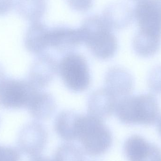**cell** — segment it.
I'll return each mask as SVG.
<instances>
[{
	"label": "cell",
	"mask_w": 161,
	"mask_h": 161,
	"mask_svg": "<svg viewBox=\"0 0 161 161\" xmlns=\"http://www.w3.org/2000/svg\"><path fill=\"white\" fill-rule=\"evenodd\" d=\"M117 118L128 125H151L160 118L161 110L156 97L151 94L128 96L118 100L115 108Z\"/></svg>",
	"instance_id": "obj_1"
},
{
	"label": "cell",
	"mask_w": 161,
	"mask_h": 161,
	"mask_svg": "<svg viewBox=\"0 0 161 161\" xmlns=\"http://www.w3.org/2000/svg\"><path fill=\"white\" fill-rule=\"evenodd\" d=\"M80 29L83 43L96 58L106 60L116 53L118 48L117 39L103 17H88L83 21Z\"/></svg>",
	"instance_id": "obj_2"
},
{
	"label": "cell",
	"mask_w": 161,
	"mask_h": 161,
	"mask_svg": "<svg viewBox=\"0 0 161 161\" xmlns=\"http://www.w3.org/2000/svg\"><path fill=\"white\" fill-rule=\"evenodd\" d=\"M77 140L84 153L92 157H98L110 148L113 136L103 120L88 114L79 116Z\"/></svg>",
	"instance_id": "obj_3"
},
{
	"label": "cell",
	"mask_w": 161,
	"mask_h": 161,
	"mask_svg": "<svg viewBox=\"0 0 161 161\" xmlns=\"http://www.w3.org/2000/svg\"><path fill=\"white\" fill-rule=\"evenodd\" d=\"M60 77L66 87L72 92H82L89 88L91 76L87 60L74 53L66 54L58 64Z\"/></svg>",
	"instance_id": "obj_4"
},
{
	"label": "cell",
	"mask_w": 161,
	"mask_h": 161,
	"mask_svg": "<svg viewBox=\"0 0 161 161\" xmlns=\"http://www.w3.org/2000/svg\"><path fill=\"white\" fill-rule=\"evenodd\" d=\"M39 90L28 80L5 78L0 82V107L6 109L27 108Z\"/></svg>",
	"instance_id": "obj_5"
},
{
	"label": "cell",
	"mask_w": 161,
	"mask_h": 161,
	"mask_svg": "<svg viewBox=\"0 0 161 161\" xmlns=\"http://www.w3.org/2000/svg\"><path fill=\"white\" fill-rule=\"evenodd\" d=\"M139 30L161 38V0H140L134 10Z\"/></svg>",
	"instance_id": "obj_6"
},
{
	"label": "cell",
	"mask_w": 161,
	"mask_h": 161,
	"mask_svg": "<svg viewBox=\"0 0 161 161\" xmlns=\"http://www.w3.org/2000/svg\"><path fill=\"white\" fill-rule=\"evenodd\" d=\"M48 133L44 127L37 122L23 127L19 133L18 145L22 152L31 158L39 156L46 146Z\"/></svg>",
	"instance_id": "obj_7"
},
{
	"label": "cell",
	"mask_w": 161,
	"mask_h": 161,
	"mask_svg": "<svg viewBox=\"0 0 161 161\" xmlns=\"http://www.w3.org/2000/svg\"><path fill=\"white\" fill-rule=\"evenodd\" d=\"M124 151L128 161H158L161 149L140 135L129 137L124 143Z\"/></svg>",
	"instance_id": "obj_8"
},
{
	"label": "cell",
	"mask_w": 161,
	"mask_h": 161,
	"mask_svg": "<svg viewBox=\"0 0 161 161\" xmlns=\"http://www.w3.org/2000/svg\"><path fill=\"white\" fill-rule=\"evenodd\" d=\"M58 70V64L56 59L49 54L38 56L32 63L28 80L38 89L40 90L48 86L53 80Z\"/></svg>",
	"instance_id": "obj_9"
},
{
	"label": "cell",
	"mask_w": 161,
	"mask_h": 161,
	"mask_svg": "<svg viewBox=\"0 0 161 161\" xmlns=\"http://www.w3.org/2000/svg\"><path fill=\"white\" fill-rule=\"evenodd\" d=\"M83 43L80 28L58 26L50 29L49 46L63 53H72Z\"/></svg>",
	"instance_id": "obj_10"
},
{
	"label": "cell",
	"mask_w": 161,
	"mask_h": 161,
	"mask_svg": "<svg viewBox=\"0 0 161 161\" xmlns=\"http://www.w3.org/2000/svg\"><path fill=\"white\" fill-rule=\"evenodd\" d=\"M118 101L106 88L97 89L90 95L88 99L89 114L102 120L108 118L115 112Z\"/></svg>",
	"instance_id": "obj_11"
},
{
	"label": "cell",
	"mask_w": 161,
	"mask_h": 161,
	"mask_svg": "<svg viewBox=\"0 0 161 161\" xmlns=\"http://www.w3.org/2000/svg\"><path fill=\"white\" fill-rule=\"evenodd\" d=\"M105 83V88L117 99L129 96L134 87V80L131 75L120 67H113L107 71Z\"/></svg>",
	"instance_id": "obj_12"
},
{
	"label": "cell",
	"mask_w": 161,
	"mask_h": 161,
	"mask_svg": "<svg viewBox=\"0 0 161 161\" xmlns=\"http://www.w3.org/2000/svg\"><path fill=\"white\" fill-rule=\"evenodd\" d=\"M49 32L50 29L40 22L32 23L25 36V47L27 51L38 56L44 53L50 47Z\"/></svg>",
	"instance_id": "obj_13"
},
{
	"label": "cell",
	"mask_w": 161,
	"mask_h": 161,
	"mask_svg": "<svg viewBox=\"0 0 161 161\" xmlns=\"http://www.w3.org/2000/svg\"><path fill=\"white\" fill-rule=\"evenodd\" d=\"M134 17V10L129 5L115 2L107 6L102 17L112 29H122L129 25Z\"/></svg>",
	"instance_id": "obj_14"
},
{
	"label": "cell",
	"mask_w": 161,
	"mask_h": 161,
	"mask_svg": "<svg viewBox=\"0 0 161 161\" xmlns=\"http://www.w3.org/2000/svg\"><path fill=\"white\" fill-rule=\"evenodd\" d=\"M79 114L70 110L60 112L56 117L54 129L57 135L67 142L77 140V123Z\"/></svg>",
	"instance_id": "obj_15"
},
{
	"label": "cell",
	"mask_w": 161,
	"mask_h": 161,
	"mask_svg": "<svg viewBox=\"0 0 161 161\" xmlns=\"http://www.w3.org/2000/svg\"><path fill=\"white\" fill-rule=\"evenodd\" d=\"M56 108L53 97L50 93L39 90L27 108L33 118L45 120L52 116Z\"/></svg>",
	"instance_id": "obj_16"
},
{
	"label": "cell",
	"mask_w": 161,
	"mask_h": 161,
	"mask_svg": "<svg viewBox=\"0 0 161 161\" xmlns=\"http://www.w3.org/2000/svg\"><path fill=\"white\" fill-rule=\"evenodd\" d=\"M161 38L148 35L139 30L133 40V48L136 54L143 58H149L159 50Z\"/></svg>",
	"instance_id": "obj_17"
},
{
	"label": "cell",
	"mask_w": 161,
	"mask_h": 161,
	"mask_svg": "<svg viewBox=\"0 0 161 161\" xmlns=\"http://www.w3.org/2000/svg\"><path fill=\"white\" fill-rule=\"evenodd\" d=\"M16 9L26 20L32 23L39 21L46 11V0H17Z\"/></svg>",
	"instance_id": "obj_18"
},
{
	"label": "cell",
	"mask_w": 161,
	"mask_h": 161,
	"mask_svg": "<svg viewBox=\"0 0 161 161\" xmlns=\"http://www.w3.org/2000/svg\"><path fill=\"white\" fill-rule=\"evenodd\" d=\"M54 161H84V152L71 143L62 144L55 152Z\"/></svg>",
	"instance_id": "obj_19"
},
{
	"label": "cell",
	"mask_w": 161,
	"mask_h": 161,
	"mask_svg": "<svg viewBox=\"0 0 161 161\" xmlns=\"http://www.w3.org/2000/svg\"><path fill=\"white\" fill-rule=\"evenodd\" d=\"M148 85L150 91L161 94V65L154 68L148 77Z\"/></svg>",
	"instance_id": "obj_20"
},
{
	"label": "cell",
	"mask_w": 161,
	"mask_h": 161,
	"mask_svg": "<svg viewBox=\"0 0 161 161\" xmlns=\"http://www.w3.org/2000/svg\"><path fill=\"white\" fill-rule=\"evenodd\" d=\"M19 153L15 148L0 146V161H19Z\"/></svg>",
	"instance_id": "obj_21"
},
{
	"label": "cell",
	"mask_w": 161,
	"mask_h": 161,
	"mask_svg": "<svg viewBox=\"0 0 161 161\" xmlns=\"http://www.w3.org/2000/svg\"><path fill=\"white\" fill-rule=\"evenodd\" d=\"M71 8L78 11H86L92 6L93 0H67Z\"/></svg>",
	"instance_id": "obj_22"
},
{
	"label": "cell",
	"mask_w": 161,
	"mask_h": 161,
	"mask_svg": "<svg viewBox=\"0 0 161 161\" xmlns=\"http://www.w3.org/2000/svg\"><path fill=\"white\" fill-rule=\"evenodd\" d=\"M14 0H0V15L7 14L12 9Z\"/></svg>",
	"instance_id": "obj_23"
},
{
	"label": "cell",
	"mask_w": 161,
	"mask_h": 161,
	"mask_svg": "<svg viewBox=\"0 0 161 161\" xmlns=\"http://www.w3.org/2000/svg\"><path fill=\"white\" fill-rule=\"evenodd\" d=\"M31 158L30 161H54L53 159H51L47 157H42L40 155Z\"/></svg>",
	"instance_id": "obj_24"
},
{
	"label": "cell",
	"mask_w": 161,
	"mask_h": 161,
	"mask_svg": "<svg viewBox=\"0 0 161 161\" xmlns=\"http://www.w3.org/2000/svg\"><path fill=\"white\" fill-rule=\"evenodd\" d=\"M5 78V76L4 70L3 67L0 65V82L3 80Z\"/></svg>",
	"instance_id": "obj_25"
},
{
	"label": "cell",
	"mask_w": 161,
	"mask_h": 161,
	"mask_svg": "<svg viewBox=\"0 0 161 161\" xmlns=\"http://www.w3.org/2000/svg\"><path fill=\"white\" fill-rule=\"evenodd\" d=\"M157 123H158V131L159 134L161 137V117Z\"/></svg>",
	"instance_id": "obj_26"
},
{
	"label": "cell",
	"mask_w": 161,
	"mask_h": 161,
	"mask_svg": "<svg viewBox=\"0 0 161 161\" xmlns=\"http://www.w3.org/2000/svg\"><path fill=\"white\" fill-rule=\"evenodd\" d=\"M133 1H136V2H138V1H140V0H133Z\"/></svg>",
	"instance_id": "obj_27"
},
{
	"label": "cell",
	"mask_w": 161,
	"mask_h": 161,
	"mask_svg": "<svg viewBox=\"0 0 161 161\" xmlns=\"http://www.w3.org/2000/svg\"><path fill=\"white\" fill-rule=\"evenodd\" d=\"M161 161V160H160V161Z\"/></svg>",
	"instance_id": "obj_28"
}]
</instances>
